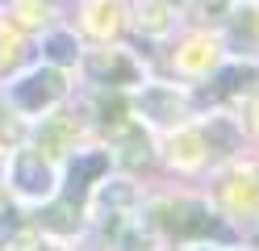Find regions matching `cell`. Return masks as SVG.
Here are the masks:
<instances>
[{"mask_svg":"<svg viewBox=\"0 0 259 251\" xmlns=\"http://www.w3.org/2000/svg\"><path fill=\"white\" fill-rule=\"evenodd\" d=\"M163 222L171 234H180V239H205V234H218V239H230V230H226L213 213L197 201H176V205L163 209Z\"/></svg>","mask_w":259,"mask_h":251,"instance_id":"1","label":"cell"},{"mask_svg":"<svg viewBox=\"0 0 259 251\" xmlns=\"http://www.w3.org/2000/svg\"><path fill=\"white\" fill-rule=\"evenodd\" d=\"M59 96H63V76L59 71H34V76H25L17 88H13V100H17L21 109H29V113L55 105Z\"/></svg>","mask_w":259,"mask_h":251,"instance_id":"2","label":"cell"},{"mask_svg":"<svg viewBox=\"0 0 259 251\" xmlns=\"http://www.w3.org/2000/svg\"><path fill=\"white\" fill-rule=\"evenodd\" d=\"M138 109L147 113L151 122H159V126H180L188 117V100L176 96L171 88H147L138 96Z\"/></svg>","mask_w":259,"mask_h":251,"instance_id":"3","label":"cell"},{"mask_svg":"<svg viewBox=\"0 0 259 251\" xmlns=\"http://www.w3.org/2000/svg\"><path fill=\"white\" fill-rule=\"evenodd\" d=\"M13 184L29 197H46L51 193V167H46V159L34 155V151H21L17 163H13Z\"/></svg>","mask_w":259,"mask_h":251,"instance_id":"4","label":"cell"},{"mask_svg":"<svg viewBox=\"0 0 259 251\" xmlns=\"http://www.w3.org/2000/svg\"><path fill=\"white\" fill-rule=\"evenodd\" d=\"M101 172H109V155H101V151H88V155H75V163H71V172H67V193H63V201H75L84 197V189L101 176Z\"/></svg>","mask_w":259,"mask_h":251,"instance_id":"5","label":"cell"},{"mask_svg":"<svg viewBox=\"0 0 259 251\" xmlns=\"http://www.w3.org/2000/svg\"><path fill=\"white\" fill-rule=\"evenodd\" d=\"M88 71L96 76V80H121V84H130L134 80V63H130L125 55H92L88 59Z\"/></svg>","mask_w":259,"mask_h":251,"instance_id":"6","label":"cell"},{"mask_svg":"<svg viewBox=\"0 0 259 251\" xmlns=\"http://www.w3.org/2000/svg\"><path fill=\"white\" fill-rule=\"evenodd\" d=\"M205 142H209V151H218V155H226V151H234V142H238V130L226 122V117H213V122L205 126Z\"/></svg>","mask_w":259,"mask_h":251,"instance_id":"7","label":"cell"},{"mask_svg":"<svg viewBox=\"0 0 259 251\" xmlns=\"http://www.w3.org/2000/svg\"><path fill=\"white\" fill-rule=\"evenodd\" d=\"M42 226H51V230H59V234H71V230L79 226V213H75L71 201H55V205L42 213Z\"/></svg>","mask_w":259,"mask_h":251,"instance_id":"8","label":"cell"},{"mask_svg":"<svg viewBox=\"0 0 259 251\" xmlns=\"http://www.w3.org/2000/svg\"><path fill=\"white\" fill-rule=\"evenodd\" d=\"M46 50H51L55 63H75V38H67V33H55V38H46Z\"/></svg>","mask_w":259,"mask_h":251,"instance_id":"9","label":"cell"},{"mask_svg":"<svg viewBox=\"0 0 259 251\" xmlns=\"http://www.w3.org/2000/svg\"><path fill=\"white\" fill-rule=\"evenodd\" d=\"M255 76H259L255 67H230V71L218 76V92H234L238 84H247V80H255Z\"/></svg>","mask_w":259,"mask_h":251,"instance_id":"10","label":"cell"},{"mask_svg":"<svg viewBox=\"0 0 259 251\" xmlns=\"http://www.w3.org/2000/svg\"><path fill=\"white\" fill-rule=\"evenodd\" d=\"M130 197H134V193H130L125 184H117V189H105V193H101V201H105V205H125Z\"/></svg>","mask_w":259,"mask_h":251,"instance_id":"11","label":"cell"},{"mask_svg":"<svg viewBox=\"0 0 259 251\" xmlns=\"http://www.w3.org/2000/svg\"><path fill=\"white\" fill-rule=\"evenodd\" d=\"M176 5H180V0H176Z\"/></svg>","mask_w":259,"mask_h":251,"instance_id":"12","label":"cell"}]
</instances>
